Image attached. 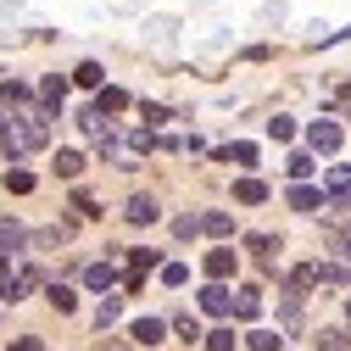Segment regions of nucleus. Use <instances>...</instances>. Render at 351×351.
Returning a JSON list of instances; mask_svg holds the SVG:
<instances>
[{
	"label": "nucleus",
	"instance_id": "nucleus-1",
	"mask_svg": "<svg viewBox=\"0 0 351 351\" xmlns=\"http://www.w3.org/2000/svg\"><path fill=\"white\" fill-rule=\"evenodd\" d=\"M45 140H51V112H45V106L0 117V151H6V162H23L28 151H39Z\"/></svg>",
	"mask_w": 351,
	"mask_h": 351
},
{
	"label": "nucleus",
	"instance_id": "nucleus-2",
	"mask_svg": "<svg viewBox=\"0 0 351 351\" xmlns=\"http://www.w3.org/2000/svg\"><path fill=\"white\" fill-rule=\"evenodd\" d=\"M340 140H346V128H340L335 117H318V123H306V145H313V151L335 156V151H340Z\"/></svg>",
	"mask_w": 351,
	"mask_h": 351
},
{
	"label": "nucleus",
	"instance_id": "nucleus-3",
	"mask_svg": "<svg viewBox=\"0 0 351 351\" xmlns=\"http://www.w3.org/2000/svg\"><path fill=\"white\" fill-rule=\"evenodd\" d=\"M123 217H128V223H134V229H151L156 217H162V206H156V195H128Z\"/></svg>",
	"mask_w": 351,
	"mask_h": 351
},
{
	"label": "nucleus",
	"instance_id": "nucleus-4",
	"mask_svg": "<svg viewBox=\"0 0 351 351\" xmlns=\"http://www.w3.org/2000/svg\"><path fill=\"white\" fill-rule=\"evenodd\" d=\"M162 335H167V324L162 318H134V324H128V346H162Z\"/></svg>",
	"mask_w": 351,
	"mask_h": 351
},
{
	"label": "nucleus",
	"instance_id": "nucleus-5",
	"mask_svg": "<svg viewBox=\"0 0 351 351\" xmlns=\"http://www.w3.org/2000/svg\"><path fill=\"white\" fill-rule=\"evenodd\" d=\"M324 201L351 206V167H329V173H324Z\"/></svg>",
	"mask_w": 351,
	"mask_h": 351
},
{
	"label": "nucleus",
	"instance_id": "nucleus-6",
	"mask_svg": "<svg viewBox=\"0 0 351 351\" xmlns=\"http://www.w3.org/2000/svg\"><path fill=\"white\" fill-rule=\"evenodd\" d=\"M201 313H212V318H229V313H234V290H223V285H206V290H201Z\"/></svg>",
	"mask_w": 351,
	"mask_h": 351
},
{
	"label": "nucleus",
	"instance_id": "nucleus-7",
	"mask_svg": "<svg viewBox=\"0 0 351 351\" xmlns=\"http://www.w3.org/2000/svg\"><path fill=\"white\" fill-rule=\"evenodd\" d=\"M78 128H84V134H90L95 145H117V128H112V117H101V112H84V117H78Z\"/></svg>",
	"mask_w": 351,
	"mask_h": 351
},
{
	"label": "nucleus",
	"instance_id": "nucleus-8",
	"mask_svg": "<svg viewBox=\"0 0 351 351\" xmlns=\"http://www.w3.org/2000/svg\"><path fill=\"white\" fill-rule=\"evenodd\" d=\"M234 274V245H217V251H206V279L212 285H223Z\"/></svg>",
	"mask_w": 351,
	"mask_h": 351
},
{
	"label": "nucleus",
	"instance_id": "nucleus-9",
	"mask_svg": "<svg viewBox=\"0 0 351 351\" xmlns=\"http://www.w3.org/2000/svg\"><path fill=\"white\" fill-rule=\"evenodd\" d=\"M84 285L90 290H112L117 285V262H90V268H84Z\"/></svg>",
	"mask_w": 351,
	"mask_h": 351
},
{
	"label": "nucleus",
	"instance_id": "nucleus-10",
	"mask_svg": "<svg viewBox=\"0 0 351 351\" xmlns=\"http://www.w3.org/2000/svg\"><path fill=\"white\" fill-rule=\"evenodd\" d=\"M290 206L318 212V206H329V201H324V190H313V184H290Z\"/></svg>",
	"mask_w": 351,
	"mask_h": 351
},
{
	"label": "nucleus",
	"instance_id": "nucleus-11",
	"mask_svg": "<svg viewBox=\"0 0 351 351\" xmlns=\"http://www.w3.org/2000/svg\"><path fill=\"white\" fill-rule=\"evenodd\" d=\"M234 313H240L245 324H251V318L262 313V290H256V285H245V290H234Z\"/></svg>",
	"mask_w": 351,
	"mask_h": 351
},
{
	"label": "nucleus",
	"instance_id": "nucleus-12",
	"mask_svg": "<svg viewBox=\"0 0 351 351\" xmlns=\"http://www.w3.org/2000/svg\"><path fill=\"white\" fill-rule=\"evenodd\" d=\"M34 279H39L34 268H28V274H6V279H0V301H23V290H28Z\"/></svg>",
	"mask_w": 351,
	"mask_h": 351
},
{
	"label": "nucleus",
	"instance_id": "nucleus-13",
	"mask_svg": "<svg viewBox=\"0 0 351 351\" xmlns=\"http://www.w3.org/2000/svg\"><path fill=\"white\" fill-rule=\"evenodd\" d=\"M201 234L229 240V234H234V217H229V212H206V217H201Z\"/></svg>",
	"mask_w": 351,
	"mask_h": 351
},
{
	"label": "nucleus",
	"instance_id": "nucleus-14",
	"mask_svg": "<svg viewBox=\"0 0 351 351\" xmlns=\"http://www.w3.org/2000/svg\"><path fill=\"white\" fill-rule=\"evenodd\" d=\"M234 201L240 206H262V201H268V184H262V179H240L234 184Z\"/></svg>",
	"mask_w": 351,
	"mask_h": 351
},
{
	"label": "nucleus",
	"instance_id": "nucleus-15",
	"mask_svg": "<svg viewBox=\"0 0 351 351\" xmlns=\"http://www.w3.org/2000/svg\"><path fill=\"white\" fill-rule=\"evenodd\" d=\"M123 106H128V95H123V90H112V84H106V90H95V106H90V112L112 117V112H123Z\"/></svg>",
	"mask_w": 351,
	"mask_h": 351
},
{
	"label": "nucleus",
	"instance_id": "nucleus-16",
	"mask_svg": "<svg viewBox=\"0 0 351 351\" xmlns=\"http://www.w3.org/2000/svg\"><path fill=\"white\" fill-rule=\"evenodd\" d=\"M217 162H234V167H251V162H256V145H251V140H240V145H223V151H217Z\"/></svg>",
	"mask_w": 351,
	"mask_h": 351
},
{
	"label": "nucleus",
	"instance_id": "nucleus-17",
	"mask_svg": "<svg viewBox=\"0 0 351 351\" xmlns=\"http://www.w3.org/2000/svg\"><path fill=\"white\" fill-rule=\"evenodd\" d=\"M313 285H318V262H301V268H290V295L313 290Z\"/></svg>",
	"mask_w": 351,
	"mask_h": 351
},
{
	"label": "nucleus",
	"instance_id": "nucleus-18",
	"mask_svg": "<svg viewBox=\"0 0 351 351\" xmlns=\"http://www.w3.org/2000/svg\"><path fill=\"white\" fill-rule=\"evenodd\" d=\"M324 240L340 251V262H351V229L346 223H324Z\"/></svg>",
	"mask_w": 351,
	"mask_h": 351
},
{
	"label": "nucleus",
	"instance_id": "nucleus-19",
	"mask_svg": "<svg viewBox=\"0 0 351 351\" xmlns=\"http://www.w3.org/2000/svg\"><path fill=\"white\" fill-rule=\"evenodd\" d=\"M117 313H123V301H117V295H106V301L95 306V335H106V329L117 324Z\"/></svg>",
	"mask_w": 351,
	"mask_h": 351
},
{
	"label": "nucleus",
	"instance_id": "nucleus-20",
	"mask_svg": "<svg viewBox=\"0 0 351 351\" xmlns=\"http://www.w3.org/2000/svg\"><path fill=\"white\" fill-rule=\"evenodd\" d=\"M245 346H251V351H285V340H279L274 329H251V335H245Z\"/></svg>",
	"mask_w": 351,
	"mask_h": 351
},
{
	"label": "nucleus",
	"instance_id": "nucleus-21",
	"mask_svg": "<svg viewBox=\"0 0 351 351\" xmlns=\"http://www.w3.org/2000/svg\"><path fill=\"white\" fill-rule=\"evenodd\" d=\"M56 173L62 179H78L84 173V151H56Z\"/></svg>",
	"mask_w": 351,
	"mask_h": 351
},
{
	"label": "nucleus",
	"instance_id": "nucleus-22",
	"mask_svg": "<svg viewBox=\"0 0 351 351\" xmlns=\"http://www.w3.org/2000/svg\"><path fill=\"white\" fill-rule=\"evenodd\" d=\"M39 95H45V112H51V106H62V95H67V78H56V73H51L45 84H39Z\"/></svg>",
	"mask_w": 351,
	"mask_h": 351
},
{
	"label": "nucleus",
	"instance_id": "nucleus-23",
	"mask_svg": "<svg viewBox=\"0 0 351 351\" xmlns=\"http://www.w3.org/2000/svg\"><path fill=\"white\" fill-rule=\"evenodd\" d=\"M285 173H290L295 184H306V173H313V156H306V151H290V162H285Z\"/></svg>",
	"mask_w": 351,
	"mask_h": 351
},
{
	"label": "nucleus",
	"instance_id": "nucleus-24",
	"mask_svg": "<svg viewBox=\"0 0 351 351\" xmlns=\"http://www.w3.org/2000/svg\"><path fill=\"white\" fill-rule=\"evenodd\" d=\"M6 190H12V195H28V190H34V173H28V167H6Z\"/></svg>",
	"mask_w": 351,
	"mask_h": 351
},
{
	"label": "nucleus",
	"instance_id": "nucleus-25",
	"mask_svg": "<svg viewBox=\"0 0 351 351\" xmlns=\"http://www.w3.org/2000/svg\"><path fill=\"white\" fill-rule=\"evenodd\" d=\"M346 279H351L346 262H318V285H346Z\"/></svg>",
	"mask_w": 351,
	"mask_h": 351
},
{
	"label": "nucleus",
	"instance_id": "nucleus-26",
	"mask_svg": "<svg viewBox=\"0 0 351 351\" xmlns=\"http://www.w3.org/2000/svg\"><path fill=\"white\" fill-rule=\"evenodd\" d=\"M128 268H134V274L145 279L151 268H162V256H156V251H128Z\"/></svg>",
	"mask_w": 351,
	"mask_h": 351
},
{
	"label": "nucleus",
	"instance_id": "nucleus-27",
	"mask_svg": "<svg viewBox=\"0 0 351 351\" xmlns=\"http://www.w3.org/2000/svg\"><path fill=\"white\" fill-rule=\"evenodd\" d=\"M162 285H173V290H179V285H190V268H184V262H162Z\"/></svg>",
	"mask_w": 351,
	"mask_h": 351
},
{
	"label": "nucleus",
	"instance_id": "nucleus-28",
	"mask_svg": "<svg viewBox=\"0 0 351 351\" xmlns=\"http://www.w3.org/2000/svg\"><path fill=\"white\" fill-rule=\"evenodd\" d=\"M28 234H23V223H12V217H0V245H6V251H17Z\"/></svg>",
	"mask_w": 351,
	"mask_h": 351
},
{
	"label": "nucleus",
	"instance_id": "nucleus-29",
	"mask_svg": "<svg viewBox=\"0 0 351 351\" xmlns=\"http://www.w3.org/2000/svg\"><path fill=\"white\" fill-rule=\"evenodd\" d=\"M245 245H251V251H256L262 262H268V256L279 251V234H245Z\"/></svg>",
	"mask_w": 351,
	"mask_h": 351
},
{
	"label": "nucleus",
	"instance_id": "nucleus-30",
	"mask_svg": "<svg viewBox=\"0 0 351 351\" xmlns=\"http://www.w3.org/2000/svg\"><path fill=\"white\" fill-rule=\"evenodd\" d=\"M45 295H51V306H56V313H73V306H78V295H73L67 285H51Z\"/></svg>",
	"mask_w": 351,
	"mask_h": 351
},
{
	"label": "nucleus",
	"instance_id": "nucleus-31",
	"mask_svg": "<svg viewBox=\"0 0 351 351\" xmlns=\"http://www.w3.org/2000/svg\"><path fill=\"white\" fill-rule=\"evenodd\" d=\"M73 84H84V90H101V62H84V67L73 73Z\"/></svg>",
	"mask_w": 351,
	"mask_h": 351
},
{
	"label": "nucleus",
	"instance_id": "nucleus-32",
	"mask_svg": "<svg viewBox=\"0 0 351 351\" xmlns=\"http://www.w3.org/2000/svg\"><path fill=\"white\" fill-rule=\"evenodd\" d=\"M173 234H179V240H195V234H201V217H195V212L173 217Z\"/></svg>",
	"mask_w": 351,
	"mask_h": 351
},
{
	"label": "nucleus",
	"instance_id": "nucleus-33",
	"mask_svg": "<svg viewBox=\"0 0 351 351\" xmlns=\"http://www.w3.org/2000/svg\"><path fill=\"white\" fill-rule=\"evenodd\" d=\"M173 329H179L184 340H201V318H195V313H179V318H173Z\"/></svg>",
	"mask_w": 351,
	"mask_h": 351
},
{
	"label": "nucleus",
	"instance_id": "nucleus-34",
	"mask_svg": "<svg viewBox=\"0 0 351 351\" xmlns=\"http://www.w3.org/2000/svg\"><path fill=\"white\" fill-rule=\"evenodd\" d=\"M206 351H234V329H212L206 335Z\"/></svg>",
	"mask_w": 351,
	"mask_h": 351
},
{
	"label": "nucleus",
	"instance_id": "nucleus-35",
	"mask_svg": "<svg viewBox=\"0 0 351 351\" xmlns=\"http://www.w3.org/2000/svg\"><path fill=\"white\" fill-rule=\"evenodd\" d=\"M0 101H6V106H23V101H28V90L12 78V84H0Z\"/></svg>",
	"mask_w": 351,
	"mask_h": 351
},
{
	"label": "nucleus",
	"instance_id": "nucleus-36",
	"mask_svg": "<svg viewBox=\"0 0 351 351\" xmlns=\"http://www.w3.org/2000/svg\"><path fill=\"white\" fill-rule=\"evenodd\" d=\"M268 134H274V140H295V123H290V117H268Z\"/></svg>",
	"mask_w": 351,
	"mask_h": 351
},
{
	"label": "nucleus",
	"instance_id": "nucleus-37",
	"mask_svg": "<svg viewBox=\"0 0 351 351\" xmlns=\"http://www.w3.org/2000/svg\"><path fill=\"white\" fill-rule=\"evenodd\" d=\"M73 206H78V217H101V201H95V195H84V190L73 195Z\"/></svg>",
	"mask_w": 351,
	"mask_h": 351
},
{
	"label": "nucleus",
	"instance_id": "nucleus-38",
	"mask_svg": "<svg viewBox=\"0 0 351 351\" xmlns=\"http://www.w3.org/2000/svg\"><path fill=\"white\" fill-rule=\"evenodd\" d=\"M318 351H346V335H335V329H324V335H318Z\"/></svg>",
	"mask_w": 351,
	"mask_h": 351
},
{
	"label": "nucleus",
	"instance_id": "nucleus-39",
	"mask_svg": "<svg viewBox=\"0 0 351 351\" xmlns=\"http://www.w3.org/2000/svg\"><path fill=\"white\" fill-rule=\"evenodd\" d=\"M95 351H134L128 340H95Z\"/></svg>",
	"mask_w": 351,
	"mask_h": 351
},
{
	"label": "nucleus",
	"instance_id": "nucleus-40",
	"mask_svg": "<svg viewBox=\"0 0 351 351\" xmlns=\"http://www.w3.org/2000/svg\"><path fill=\"white\" fill-rule=\"evenodd\" d=\"M12 351H39V340H34V335H23V340H12Z\"/></svg>",
	"mask_w": 351,
	"mask_h": 351
},
{
	"label": "nucleus",
	"instance_id": "nucleus-41",
	"mask_svg": "<svg viewBox=\"0 0 351 351\" xmlns=\"http://www.w3.org/2000/svg\"><path fill=\"white\" fill-rule=\"evenodd\" d=\"M6 274H12V251L0 245V279H6Z\"/></svg>",
	"mask_w": 351,
	"mask_h": 351
},
{
	"label": "nucleus",
	"instance_id": "nucleus-42",
	"mask_svg": "<svg viewBox=\"0 0 351 351\" xmlns=\"http://www.w3.org/2000/svg\"><path fill=\"white\" fill-rule=\"evenodd\" d=\"M335 101H340V106H351V84H346V90H340V95H335Z\"/></svg>",
	"mask_w": 351,
	"mask_h": 351
},
{
	"label": "nucleus",
	"instance_id": "nucleus-43",
	"mask_svg": "<svg viewBox=\"0 0 351 351\" xmlns=\"http://www.w3.org/2000/svg\"><path fill=\"white\" fill-rule=\"evenodd\" d=\"M346 306H351V301H346Z\"/></svg>",
	"mask_w": 351,
	"mask_h": 351
}]
</instances>
